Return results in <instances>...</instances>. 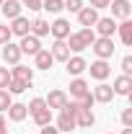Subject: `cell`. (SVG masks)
<instances>
[{
	"mask_svg": "<svg viewBox=\"0 0 132 134\" xmlns=\"http://www.w3.org/2000/svg\"><path fill=\"white\" fill-rule=\"evenodd\" d=\"M96 41V34H93V29H80V31H75V34H70L67 36V49L70 52H83L85 47H91Z\"/></svg>",
	"mask_w": 132,
	"mask_h": 134,
	"instance_id": "cell-1",
	"label": "cell"
},
{
	"mask_svg": "<svg viewBox=\"0 0 132 134\" xmlns=\"http://www.w3.org/2000/svg\"><path fill=\"white\" fill-rule=\"evenodd\" d=\"M75 108H78V103H67L65 108L60 111V116H57V132H73L75 129Z\"/></svg>",
	"mask_w": 132,
	"mask_h": 134,
	"instance_id": "cell-2",
	"label": "cell"
},
{
	"mask_svg": "<svg viewBox=\"0 0 132 134\" xmlns=\"http://www.w3.org/2000/svg\"><path fill=\"white\" fill-rule=\"evenodd\" d=\"M91 47H93V52H96L99 59H109V57L114 54V41H111V36H99Z\"/></svg>",
	"mask_w": 132,
	"mask_h": 134,
	"instance_id": "cell-3",
	"label": "cell"
},
{
	"mask_svg": "<svg viewBox=\"0 0 132 134\" xmlns=\"http://www.w3.org/2000/svg\"><path fill=\"white\" fill-rule=\"evenodd\" d=\"M11 77H13V80H21L26 88H31V83H34V70H31V67H23L21 62H18V65H13V70H11Z\"/></svg>",
	"mask_w": 132,
	"mask_h": 134,
	"instance_id": "cell-4",
	"label": "cell"
},
{
	"mask_svg": "<svg viewBox=\"0 0 132 134\" xmlns=\"http://www.w3.org/2000/svg\"><path fill=\"white\" fill-rule=\"evenodd\" d=\"M78 21H80L83 29H93V23L99 21V10L91 8V5H83L80 10H78Z\"/></svg>",
	"mask_w": 132,
	"mask_h": 134,
	"instance_id": "cell-5",
	"label": "cell"
},
{
	"mask_svg": "<svg viewBox=\"0 0 132 134\" xmlns=\"http://www.w3.org/2000/svg\"><path fill=\"white\" fill-rule=\"evenodd\" d=\"M18 49H21V54H36V52L42 49V41H39L34 34H26V36H21Z\"/></svg>",
	"mask_w": 132,
	"mask_h": 134,
	"instance_id": "cell-6",
	"label": "cell"
},
{
	"mask_svg": "<svg viewBox=\"0 0 132 134\" xmlns=\"http://www.w3.org/2000/svg\"><path fill=\"white\" fill-rule=\"evenodd\" d=\"M47 108H57V111H62V108H65L67 103H70V100H67V93L65 90H52L49 96H47Z\"/></svg>",
	"mask_w": 132,
	"mask_h": 134,
	"instance_id": "cell-7",
	"label": "cell"
},
{
	"mask_svg": "<svg viewBox=\"0 0 132 134\" xmlns=\"http://www.w3.org/2000/svg\"><path fill=\"white\" fill-rule=\"evenodd\" d=\"M85 70H91V77H96V80H106L109 75H111V67L106 59H96L91 67H85Z\"/></svg>",
	"mask_w": 132,
	"mask_h": 134,
	"instance_id": "cell-8",
	"label": "cell"
},
{
	"mask_svg": "<svg viewBox=\"0 0 132 134\" xmlns=\"http://www.w3.org/2000/svg\"><path fill=\"white\" fill-rule=\"evenodd\" d=\"M93 121H96V116L91 114V108H75V126H80V129H91L93 126Z\"/></svg>",
	"mask_w": 132,
	"mask_h": 134,
	"instance_id": "cell-9",
	"label": "cell"
},
{
	"mask_svg": "<svg viewBox=\"0 0 132 134\" xmlns=\"http://www.w3.org/2000/svg\"><path fill=\"white\" fill-rule=\"evenodd\" d=\"M109 8H111V18H122V21L130 18V10H132L130 0H111Z\"/></svg>",
	"mask_w": 132,
	"mask_h": 134,
	"instance_id": "cell-10",
	"label": "cell"
},
{
	"mask_svg": "<svg viewBox=\"0 0 132 134\" xmlns=\"http://www.w3.org/2000/svg\"><path fill=\"white\" fill-rule=\"evenodd\" d=\"M49 34L54 39H67L70 36V23H67L65 18H57L54 23H49Z\"/></svg>",
	"mask_w": 132,
	"mask_h": 134,
	"instance_id": "cell-11",
	"label": "cell"
},
{
	"mask_svg": "<svg viewBox=\"0 0 132 134\" xmlns=\"http://www.w3.org/2000/svg\"><path fill=\"white\" fill-rule=\"evenodd\" d=\"M29 34H34L36 39L47 36V34H49V21H47V18H34L31 23H29Z\"/></svg>",
	"mask_w": 132,
	"mask_h": 134,
	"instance_id": "cell-12",
	"label": "cell"
},
{
	"mask_svg": "<svg viewBox=\"0 0 132 134\" xmlns=\"http://www.w3.org/2000/svg\"><path fill=\"white\" fill-rule=\"evenodd\" d=\"M52 59H60V62H67L70 59V49H67V44H65V39H57L54 44H52Z\"/></svg>",
	"mask_w": 132,
	"mask_h": 134,
	"instance_id": "cell-13",
	"label": "cell"
},
{
	"mask_svg": "<svg viewBox=\"0 0 132 134\" xmlns=\"http://www.w3.org/2000/svg\"><path fill=\"white\" fill-rule=\"evenodd\" d=\"M5 49H3V59H5V65H18L21 62V49H18V44H3Z\"/></svg>",
	"mask_w": 132,
	"mask_h": 134,
	"instance_id": "cell-14",
	"label": "cell"
},
{
	"mask_svg": "<svg viewBox=\"0 0 132 134\" xmlns=\"http://www.w3.org/2000/svg\"><path fill=\"white\" fill-rule=\"evenodd\" d=\"M114 96H130V90H132V77L130 75H119L114 80Z\"/></svg>",
	"mask_w": 132,
	"mask_h": 134,
	"instance_id": "cell-15",
	"label": "cell"
},
{
	"mask_svg": "<svg viewBox=\"0 0 132 134\" xmlns=\"http://www.w3.org/2000/svg\"><path fill=\"white\" fill-rule=\"evenodd\" d=\"M93 26H96V31H99L101 36H114V31H116V21L114 18H99Z\"/></svg>",
	"mask_w": 132,
	"mask_h": 134,
	"instance_id": "cell-16",
	"label": "cell"
},
{
	"mask_svg": "<svg viewBox=\"0 0 132 134\" xmlns=\"http://www.w3.org/2000/svg\"><path fill=\"white\" fill-rule=\"evenodd\" d=\"M111 98H114L111 85H106V83H99V85H96V90H93V100H99V103H109Z\"/></svg>",
	"mask_w": 132,
	"mask_h": 134,
	"instance_id": "cell-17",
	"label": "cell"
},
{
	"mask_svg": "<svg viewBox=\"0 0 132 134\" xmlns=\"http://www.w3.org/2000/svg\"><path fill=\"white\" fill-rule=\"evenodd\" d=\"M52 54H49V49H39L36 54H34V65H36V70H49L52 67Z\"/></svg>",
	"mask_w": 132,
	"mask_h": 134,
	"instance_id": "cell-18",
	"label": "cell"
},
{
	"mask_svg": "<svg viewBox=\"0 0 132 134\" xmlns=\"http://www.w3.org/2000/svg\"><path fill=\"white\" fill-rule=\"evenodd\" d=\"M0 8H3L5 18H11V21H13V18L21 16V8H23V5H21L18 0H3V5H0Z\"/></svg>",
	"mask_w": 132,
	"mask_h": 134,
	"instance_id": "cell-19",
	"label": "cell"
},
{
	"mask_svg": "<svg viewBox=\"0 0 132 134\" xmlns=\"http://www.w3.org/2000/svg\"><path fill=\"white\" fill-rule=\"evenodd\" d=\"M116 31H119V36H122V44L130 47V44H132V21L124 18L122 23H116Z\"/></svg>",
	"mask_w": 132,
	"mask_h": 134,
	"instance_id": "cell-20",
	"label": "cell"
},
{
	"mask_svg": "<svg viewBox=\"0 0 132 134\" xmlns=\"http://www.w3.org/2000/svg\"><path fill=\"white\" fill-rule=\"evenodd\" d=\"M8 29H11V34H16V36H26L29 34V18H23V16L13 18V23Z\"/></svg>",
	"mask_w": 132,
	"mask_h": 134,
	"instance_id": "cell-21",
	"label": "cell"
},
{
	"mask_svg": "<svg viewBox=\"0 0 132 134\" xmlns=\"http://www.w3.org/2000/svg\"><path fill=\"white\" fill-rule=\"evenodd\" d=\"M26 103H11L8 106V116H11V121H23L26 119Z\"/></svg>",
	"mask_w": 132,
	"mask_h": 134,
	"instance_id": "cell-22",
	"label": "cell"
},
{
	"mask_svg": "<svg viewBox=\"0 0 132 134\" xmlns=\"http://www.w3.org/2000/svg\"><path fill=\"white\" fill-rule=\"evenodd\" d=\"M65 65H67V72H70V75H80L83 70L88 67V62H85L83 57H70Z\"/></svg>",
	"mask_w": 132,
	"mask_h": 134,
	"instance_id": "cell-23",
	"label": "cell"
},
{
	"mask_svg": "<svg viewBox=\"0 0 132 134\" xmlns=\"http://www.w3.org/2000/svg\"><path fill=\"white\" fill-rule=\"evenodd\" d=\"M88 93V83L83 80V77H75L73 83H70V96H75V98H80Z\"/></svg>",
	"mask_w": 132,
	"mask_h": 134,
	"instance_id": "cell-24",
	"label": "cell"
},
{
	"mask_svg": "<svg viewBox=\"0 0 132 134\" xmlns=\"http://www.w3.org/2000/svg\"><path fill=\"white\" fill-rule=\"evenodd\" d=\"M34 121H36V126H47V124H52V108H42L39 114H34Z\"/></svg>",
	"mask_w": 132,
	"mask_h": 134,
	"instance_id": "cell-25",
	"label": "cell"
},
{
	"mask_svg": "<svg viewBox=\"0 0 132 134\" xmlns=\"http://www.w3.org/2000/svg\"><path fill=\"white\" fill-rule=\"evenodd\" d=\"M42 8H47L49 13H60L65 8V3L62 0H42Z\"/></svg>",
	"mask_w": 132,
	"mask_h": 134,
	"instance_id": "cell-26",
	"label": "cell"
},
{
	"mask_svg": "<svg viewBox=\"0 0 132 134\" xmlns=\"http://www.w3.org/2000/svg\"><path fill=\"white\" fill-rule=\"evenodd\" d=\"M42 108H47V100H44V98H34L31 103H29V106H26V111H29V114H31V116H34V114H39V111H42Z\"/></svg>",
	"mask_w": 132,
	"mask_h": 134,
	"instance_id": "cell-27",
	"label": "cell"
},
{
	"mask_svg": "<svg viewBox=\"0 0 132 134\" xmlns=\"http://www.w3.org/2000/svg\"><path fill=\"white\" fill-rule=\"evenodd\" d=\"M11 103H13V100H11V93L0 88V114H3V111H8V106H11Z\"/></svg>",
	"mask_w": 132,
	"mask_h": 134,
	"instance_id": "cell-28",
	"label": "cell"
},
{
	"mask_svg": "<svg viewBox=\"0 0 132 134\" xmlns=\"http://www.w3.org/2000/svg\"><path fill=\"white\" fill-rule=\"evenodd\" d=\"M11 80H13V77H11V70H8V67H0V88L5 90Z\"/></svg>",
	"mask_w": 132,
	"mask_h": 134,
	"instance_id": "cell-29",
	"label": "cell"
},
{
	"mask_svg": "<svg viewBox=\"0 0 132 134\" xmlns=\"http://www.w3.org/2000/svg\"><path fill=\"white\" fill-rule=\"evenodd\" d=\"M5 90H8V93H23V90H26V85L21 83V80H11Z\"/></svg>",
	"mask_w": 132,
	"mask_h": 134,
	"instance_id": "cell-30",
	"label": "cell"
},
{
	"mask_svg": "<svg viewBox=\"0 0 132 134\" xmlns=\"http://www.w3.org/2000/svg\"><path fill=\"white\" fill-rule=\"evenodd\" d=\"M75 103H78L80 108H91V106H93V96H91V93H85V96H80Z\"/></svg>",
	"mask_w": 132,
	"mask_h": 134,
	"instance_id": "cell-31",
	"label": "cell"
},
{
	"mask_svg": "<svg viewBox=\"0 0 132 134\" xmlns=\"http://www.w3.org/2000/svg\"><path fill=\"white\" fill-rule=\"evenodd\" d=\"M65 8L70 10V13H78L83 8V0H65Z\"/></svg>",
	"mask_w": 132,
	"mask_h": 134,
	"instance_id": "cell-32",
	"label": "cell"
},
{
	"mask_svg": "<svg viewBox=\"0 0 132 134\" xmlns=\"http://www.w3.org/2000/svg\"><path fill=\"white\" fill-rule=\"evenodd\" d=\"M11 36H13V34H11L8 26H0V44H8V41H11Z\"/></svg>",
	"mask_w": 132,
	"mask_h": 134,
	"instance_id": "cell-33",
	"label": "cell"
},
{
	"mask_svg": "<svg viewBox=\"0 0 132 134\" xmlns=\"http://www.w3.org/2000/svg\"><path fill=\"white\" fill-rule=\"evenodd\" d=\"M21 5L29 8V10H39L42 8V0H21Z\"/></svg>",
	"mask_w": 132,
	"mask_h": 134,
	"instance_id": "cell-34",
	"label": "cell"
},
{
	"mask_svg": "<svg viewBox=\"0 0 132 134\" xmlns=\"http://www.w3.org/2000/svg\"><path fill=\"white\" fill-rule=\"evenodd\" d=\"M122 124L124 126H132V108H124L122 111Z\"/></svg>",
	"mask_w": 132,
	"mask_h": 134,
	"instance_id": "cell-35",
	"label": "cell"
},
{
	"mask_svg": "<svg viewBox=\"0 0 132 134\" xmlns=\"http://www.w3.org/2000/svg\"><path fill=\"white\" fill-rule=\"evenodd\" d=\"M122 72H124V75L132 72V57H124V59H122Z\"/></svg>",
	"mask_w": 132,
	"mask_h": 134,
	"instance_id": "cell-36",
	"label": "cell"
},
{
	"mask_svg": "<svg viewBox=\"0 0 132 134\" xmlns=\"http://www.w3.org/2000/svg\"><path fill=\"white\" fill-rule=\"evenodd\" d=\"M109 3L111 0H91V8H96V10L99 8H109Z\"/></svg>",
	"mask_w": 132,
	"mask_h": 134,
	"instance_id": "cell-37",
	"label": "cell"
},
{
	"mask_svg": "<svg viewBox=\"0 0 132 134\" xmlns=\"http://www.w3.org/2000/svg\"><path fill=\"white\" fill-rule=\"evenodd\" d=\"M42 134H60V132H57L52 124H47V126H42Z\"/></svg>",
	"mask_w": 132,
	"mask_h": 134,
	"instance_id": "cell-38",
	"label": "cell"
},
{
	"mask_svg": "<svg viewBox=\"0 0 132 134\" xmlns=\"http://www.w3.org/2000/svg\"><path fill=\"white\" fill-rule=\"evenodd\" d=\"M0 129H5V116L0 114Z\"/></svg>",
	"mask_w": 132,
	"mask_h": 134,
	"instance_id": "cell-39",
	"label": "cell"
},
{
	"mask_svg": "<svg viewBox=\"0 0 132 134\" xmlns=\"http://www.w3.org/2000/svg\"><path fill=\"white\" fill-rule=\"evenodd\" d=\"M122 134H132V126H124V129H122Z\"/></svg>",
	"mask_w": 132,
	"mask_h": 134,
	"instance_id": "cell-40",
	"label": "cell"
},
{
	"mask_svg": "<svg viewBox=\"0 0 132 134\" xmlns=\"http://www.w3.org/2000/svg\"><path fill=\"white\" fill-rule=\"evenodd\" d=\"M0 134H8V129H0Z\"/></svg>",
	"mask_w": 132,
	"mask_h": 134,
	"instance_id": "cell-41",
	"label": "cell"
},
{
	"mask_svg": "<svg viewBox=\"0 0 132 134\" xmlns=\"http://www.w3.org/2000/svg\"><path fill=\"white\" fill-rule=\"evenodd\" d=\"M0 5H3V0H0Z\"/></svg>",
	"mask_w": 132,
	"mask_h": 134,
	"instance_id": "cell-42",
	"label": "cell"
}]
</instances>
